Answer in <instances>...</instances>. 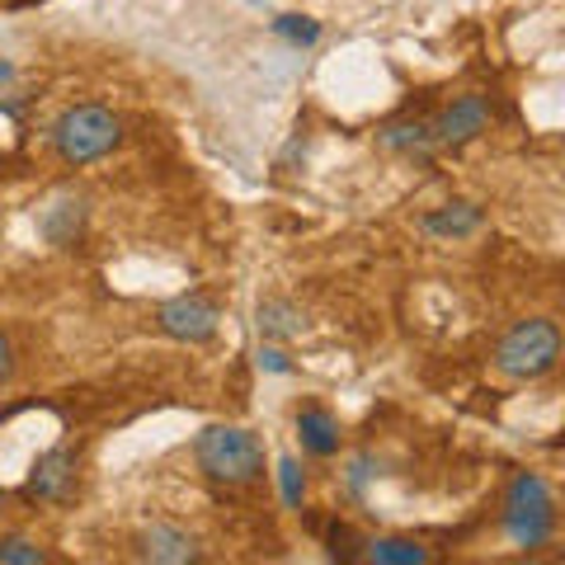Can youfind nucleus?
Listing matches in <instances>:
<instances>
[{"label": "nucleus", "instance_id": "f257e3e1", "mask_svg": "<svg viewBox=\"0 0 565 565\" xmlns=\"http://www.w3.org/2000/svg\"><path fill=\"white\" fill-rule=\"evenodd\" d=\"M52 151L62 156L66 166H90L104 161L118 141H122V118L104 104H71V109L52 122Z\"/></svg>", "mask_w": 565, "mask_h": 565}, {"label": "nucleus", "instance_id": "f03ea898", "mask_svg": "<svg viewBox=\"0 0 565 565\" xmlns=\"http://www.w3.org/2000/svg\"><path fill=\"white\" fill-rule=\"evenodd\" d=\"M193 457L207 471V481L217 486H250L264 476V448L250 429H236V424H207L193 444Z\"/></svg>", "mask_w": 565, "mask_h": 565}, {"label": "nucleus", "instance_id": "7ed1b4c3", "mask_svg": "<svg viewBox=\"0 0 565 565\" xmlns=\"http://www.w3.org/2000/svg\"><path fill=\"white\" fill-rule=\"evenodd\" d=\"M556 363H561V330H556V321H546V316H537V321H519L500 340V349H494V367L514 382L546 377Z\"/></svg>", "mask_w": 565, "mask_h": 565}, {"label": "nucleus", "instance_id": "20e7f679", "mask_svg": "<svg viewBox=\"0 0 565 565\" xmlns=\"http://www.w3.org/2000/svg\"><path fill=\"white\" fill-rule=\"evenodd\" d=\"M504 527H509V537H514V546H523V552H537V546L552 542L556 500H552V490H546L542 476H533V471L514 476V486H509V494H504Z\"/></svg>", "mask_w": 565, "mask_h": 565}, {"label": "nucleus", "instance_id": "39448f33", "mask_svg": "<svg viewBox=\"0 0 565 565\" xmlns=\"http://www.w3.org/2000/svg\"><path fill=\"white\" fill-rule=\"evenodd\" d=\"M217 321H222V311L199 292L170 297V302L156 307V326H161V334H170V340H180V344H207L212 334H217Z\"/></svg>", "mask_w": 565, "mask_h": 565}, {"label": "nucleus", "instance_id": "423d86ee", "mask_svg": "<svg viewBox=\"0 0 565 565\" xmlns=\"http://www.w3.org/2000/svg\"><path fill=\"white\" fill-rule=\"evenodd\" d=\"M490 128V104L481 95H457L444 114L429 122L434 147H467Z\"/></svg>", "mask_w": 565, "mask_h": 565}, {"label": "nucleus", "instance_id": "0eeeda50", "mask_svg": "<svg viewBox=\"0 0 565 565\" xmlns=\"http://www.w3.org/2000/svg\"><path fill=\"white\" fill-rule=\"evenodd\" d=\"M29 500H43V504H62L71 500V490H76V448H47L39 462L29 471Z\"/></svg>", "mask_w": 565, "mask_h": 565}, {"label": "nucleus", "instance_id": "6e6552de", "mask_svg": "<svg viewBox=\"0 0 565 565\" xmlns=\"http://www.w3.org/2000/svg\"><path fill=\"white\" fill-rule=\"evenodd\" d=\"M137 556L156 561V565H189V561H203V546L193 533H184L180 523H151L147 533L137 537Z\"/></svg>", "mask_w": 565, "mask_h": 565}, {"label": "nucleus", "instance_id": "1a4fd4ad", "mask_svg": "<svg viewBox=\"0 0 565 565\" xmlns=\"http://www.w3.org/2000/svg\"><path fill=\"white\" fill-rule=\"evenodd\" d=\"M297 438H302V448L311 457H334L340 452V419H334L326 405L307 401L302 411H297Z\"/></svg>", "mask_w": 565, "mask_h": 565}, {"label": "nucleus", "instance_id": "9d476101", "mask_svg": "<svg viewBox=\"0 0 565 565\" xmlns=\"http://www.w3.org/2000/svg\"><path fill=\"white\" fill-rule=\"evenodd\" d=\"M81 226H85V199H71V193H62L39 217V232L47 236V245H71L81 236Z\"/></svg>", "mask_w": 565, "mask_h": 565}, {"label": "nucleus", "instance_id": "9b49d317", "mask_svg": "<svg viewBox=\"0 0 565 565\" xmlns=\"http://www.w3.org/2000/svg\"><path fill=\"white\" fill-rule=\"evenodd\" d=\"M481 222H486V212L476 203H448V207H438V212L424 217V232L444 236V241H462L471 232H481Z\"/></svg>", "mask_w": 565, "mask_h": 565}, {"label": "nucleus", "instance_id": "f8f14e48", "mask_svg": "<svg viewBox=\"0 0 565 565\" xmlns=\"http://www.w3.org/2000/svg\"><path fill=\"white\" fill-rule=\"evenodd\" d=\"M359 556L373 561V565H424L429 561V552L411 537H373V542H363Z\"/></svg>", "mask_w": 565, "mask_h": 565}, {"label": "nucleus", "instance_id": "ddd939ff", "mask_svg": "<svg viewBox=\"0 0 565 565\" xmlns=\"http://www.w3.org/2000/svg\"><path fill=\"white\" fill-rule=\"evenodd\" d=\"M259 330L264 340H292V334H302V316H297L292 302H282V297H269V302H259Z\"/></svg>", "mask_w": 565, "mask_h": 565}, {"label": "nucleus", "instance_id": "4468645a", "mask_svg": "<svg viewBox=\"0 0 565 565\" xmlns=\"http://www.w3.org/2000/svg\"><path fill=\"white\" fill-rule=\"evenodd\" d=\"M382 147H392V151H429L434 147V132H429V122H392V128H382Z\"/></svg>", "mask_w": 565, "mask_h": 565}, {"label": "nucleus", "instance_id": "2eb2a0df", "mask_svg": "<svg viewBox=\"0 0 565 565\" xmlns=\"http://www.w3.org/2000/svg\"><path fill=\"white\" fill-rule=\"evenodd\" d=\"M274 33L282 43H292V47H316V43H321V24H316L311 14H278Z\"/></svg>", "mask_w": 565, "mask_h": 565}, {"label": "nucleus", "instance_id": "dca6fc26", "mask_svg": "<svg viewBox=\"0 0 565 565\" xmlns=\"http://www.w3.org/2000/svg\"><path fill=\"white\" fill-rule=\"evenodd\" d=\"M278 490H282V504L288 509H302L307 476H302V467H297V457H278Z\"/></svg>", "mask_w": 565, "mask_h": 565}, {"label": "nucleus", "instance_id": "f3484780", "mask_svg": "<svg viewBox=\"0 0 565 565\" xmlns=\"http://www.w3.org/2000/svg\"><path fill=\"white\" fill-rule=\"evenodd\" d=\"M0 561L6 565H47V552L29 537H0Z\"/></svg>", "mask_w": 565, "mask_h": 565}, {"label": "nucleus", "instance_id": "a211bd4d", "mask_svg": "<svg viewBox=\"0 0 565 565\" xmlns=\"http://www.w3.org/2000/svg\"><path fill=\"white\" fill-rule=\"evenodd\" d=\"M330 556H344V561L359 556V542H353V527L349 523H334L330 527Z\"/></svg>", "mask_w": 565, "mask_h": 565}, {"label": "nucleus", "instance_id": "6ab92c4d", "mask_svg": "<svg viewBox=\"0 0 565 565\" xmlns=\"http://www.w3.org/2000/svg\"><path fill=\"white\" fill-rule=\"evenodd\" d=\"M259 367H264V373H292L288 353L274 349V344H264V349H259Z\"/></svg>", "mask_w": 565, "mask_h": 565}, {"label": "nucleus", "instance_id": "aec40b11", "mask_svg": "<svg viewBox=\"0 0 565 565\" xmlns=\"http://www.w3.org/2000/svg\"><path fill=\"white\" fill-rule=\"evenodd\" d=\"M10 367H14V353H10V340L0 334V386L10 382Z\"/></svg>", "mask_w": 565, "mask_h": 565}, {"label": "nucleus", "instance_id": "412c9836", "mask_svg": "<svg viewBox=\"0 0 565 565\" xmlns=\"http://www.w3.org/2000/svg\"><path fill=\"white\" fill-rule=\"evenodd\" d=\"M14 81V66L10 62H0V85H10Z\"/></svg>", "mask_w": 565, "mask_h": 565}, {"label": "nucleus", "instance_id": "4be33fe9", "mask_svg": "<svg viewBox=\"0 0 565 565\" xmlns=\"http://www.w3.org/2000/svg\"><path fill=\"white\" fill-rule=\"evenodd\" d=\"M0 509H6V490H0Z\"/></svg>", "mask_w": 565, "mask_h": 565}, {"label": "nucleus", "instance_id": "5701e85b", "mask_svg": "<svg viewBox=\"0 0 565 565\" xmlns=\"http://www.w3.org/2000/svg\"><path fill=\"white\" fill-rule=\"evenodd\" d=\"M250 6H264V0H250Z\"/></svg>", "mask_w": 565, "mask_h": 565}]
</instances>
